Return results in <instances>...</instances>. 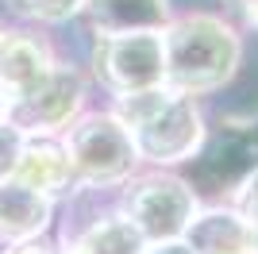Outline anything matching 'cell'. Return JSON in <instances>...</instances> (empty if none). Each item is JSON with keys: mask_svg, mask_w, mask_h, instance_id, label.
Returning <instances> with one entry per match:
<instances>
[{"mask_svg": "<svg viewBox=\"0 0 258 254\" xmlns=\"http://www.w3.org/2000/svg\"><path fill=\"white\" fill-rule=\"evenodd\" d=\"M112 116L127 127L139 158L154 162V166L189 162L205 143V119H201V108L193 104V96H181L166 85L123 93Z\"/></svg>", "mask_w": 258, "mask_h": 254, "instance_id": "6da1fadb", "label": "cell"}, {"mask_svg": "<svg viewBox=\"0 0 258 254\" xmlns=\"http://www.w3.org/2000/svg\"><path fill=\"white\" fill-rule=\"evenodd\" d=\"M162 50H166V89L197 96L231 81L243 46L220 16H185L162 35Z\"/></svg>", "mask_w": 258, "mask_h": 254, "instance_id": "7a4b0ae2", "label": "cell"}, {"mask_svg": "<svg viewBox=\"0 0 258 254\" xmlns=\"http://www.w3.org/2000/svg\"><path fill=\"white\" fill-rule=\"evenodd\" d=\"M66 154H70V166H74L77 177L100 181V185L127 177L135 169V162H139V150L131 143L127 127L108 112L81 119L66 139Z\"/></svg>", "mask_w": 258, "mask_h": 254, "instance_id": "3957f363", "label": "cell"}, {"mask_svg": "<svg viewBox=\"0 0 258 254\" xmlns=\"http://www.w3.org/2000/svg\"><path fill=\"white\" fill-rule=\"evenodd\" d=\"M97 77L123 93H143V89H158L166 85V50H162V35L154 31H127V35H100L97 50H93Z\"/></svg>", "mask_w": 258, "mask_h": 254, "instance_id": "277c9868", "label": "cell"}, {"mask_svg": "<svg viewBox=\"0 0 258 254\" xmlns=\"http://www.w3.org/2000/svg\"><path fill=\"white\" fill-rule=\"evenodd\" d=\"M123 201H127V220L143 231L147 243L181 239L189 220L197 216V193L181 177H170V173L135 181Z\"/></svg>", "mask_w": 258, "mask_h": 254, "instance_id": "5b68a950", "label": "cell"}, {"mask_svg": "<svg viewBox=\"0 0 258 254\" xmlns=\"http://www.w3.org/2000/svg\"><path fill=\"white\" fill-rule=\"evenodd\" d=\"M81 96H85L81 77L66 66H54L39 89H31L23 100L12 104V123L20 131H58L77 116Z\"/></svg>", "mask_w": 258, "mask_h": 254, "instance_id": "8992f818", "label": "cell"}, {"mask_svg": "<svg viewBox=\"0 0 258 254\" xmlns=\"http://www.w3.org/2000/svg\"><path fill=\"white\" fill-rule=\"evenodd\" d=\"M50 70L54 62H50L46 42H39L35 35H23V31L0 35V93H4L8 104L23 100L31 89H39Z\"/></svg>", "mask_w": 258, "mask_h": 254, "instance_id": "52a82bcc", "label": "cell"}, {"mask_svg": "<svg viewBox=\"0 0 258 254\" xmlns=\"http://www.w3.org/2000/svg\"><path fill=\"white\" fill-rule=\"evenodd\" d=\"M181 239L193 254H258L254 227L231 208H212L193 216Z\"/></svg>", "mask_w": 258, "mask_h": 254, "instance_id": "ba28073f", "label": "cell"}, {"mask_svg": "<svg viewBox=\"0 0 258 254\" xmlns=\"http://www.w3.org/2000/svg\"><path fill=\"white\" fill-rule=\"evenodd\" d=\"M50 223V197L20 181H0V239L27 243Z\"/></svg>", "mask_w": 258, "mask_h": 254, "instance_id": "9c48e42d", "label": "cell"}, {"mask_svg": "<svg viewBox=\"0 0 258 254\" xmlns=\"http://www.w3.org/2000/svg\"><path fill=\"white\" fill-rule=\"evenodd\" d=\"M89 23L100 35H127V31H158L170 20L166 0H85Z\"/></svg>", "mask_w": 258, "mask_h": 254, "instance_id": "30bf717a", "label": "cell"}, {"mask_svg": "<svg viewBox=\"0 0 258 254\" xmlns=\"http://www.w3.org/2000/svg\"><path fill=\"white\" fill-rule=\"evenodd\" d=\"M70 177H74L70 154H66V147L50 143V139H43V143H23L16 173H12V181H20V185L43 193V197L62 193L66 185H70Z\"/></svg>", "mask_w": 258, "mask_h": 254, "instance_id": "8fae6325", "label": "cell"}, {"mask_svg": "<svg viewBox=\"0 0 258 254\" xmlns=\"http://www.w3.org/2000/svg\"><path fill=\"white\" fill-rule=\"evenodd\" d=\"M89 254H143L147 239L127 216H112V220H97L89 227V235L81 239Z\"/></svg>", "mask_w": 258, "mask_h": 254, "instance_id": "7c38bea8", "label": "cell"}, {"mask_svg": "<svg viewBox=\"0 0 258 254\" xmlns=\"http://www.w3.org/2000/svg\"><path fill=\"white\" fill-rule=\"evenodd\" d=\"M23 16H35V20H46V23H58V20H70L74 12L85 8V0H16Z\"/></svg>", "mask_w": 258, "mask_h": 254, "instance_id": "4fadbf2b", "label": "cell"}, {"mask_svg": "<svg viewBox=\"0 0 258 254\" xmlns=\"http://www.w3.org/2000/svg\"><path fill=\"white\" fill-rule=\"evenodd\" d=\"M23 143H27V139H23L20 127L12 123V119H0V181H12Z\"/></svg>", "mask_w": 258, "mask_h": 254, "instance_id": "5bb4252c", "label": "cell"}, {"mask_svg": "<svg viewBox=\"0 0 258 254\" xmlns=\"http://www.w3.org/2000/svg\"><path fill=\"white\" fill-rule=\"evenodd\" d=\"M235 212L258 231V169H250L235 189Z\"/></svg>", "mask_w": 258, "mask_h": 254, "instance_id": "9a60e30c", "label": "cell"}, {"mask_svg": "<svg viewBox=\"0 0 258 254\" xmlns=\"http://www.w3.org/2000/svg\"><path fill=\"white\" fill-rule=\"evenodd\" d=\"M143 254H193L185 239H166V243H147Z\"/></svg>", "mask_w": 258, "mask_h": 254, "instance_id": "2e32d148", "label": "cell"}, {"mask_svg": "<svg viewBox=\"0 0 258 254\" xmlns=\"http://www.w3.org/2000/svg\"><path fill=\"white\" fill-rule=\"evenodd\" d=\"M231 4H239V8H243V16L258 27V0H231Z\"/></svg>", "mask_w": 258, "mask_h": 254, "instance_id": "e0dca14e", "label": "cell"}, {"mask_svg": "<svg viewBox=\"0 0 258 254\" xmlns=\"http://www.w3.org/2000/svg\"><path fill=\"white\" fill-rule=\"evenodd\" d=\"M12 254H54L50 246H43V243H23L20 250H12Z\"/></svg>", "mask_w": 258, "mask_h": 254, "instance_id": "ac0fdd59", "label": "cell"}, {"mask_svg": "<svg viewBox=\"0 0 258 254\" xmlns=\"http://www.w3.org/2000/svg\"><path fill=\"white\" fill-rule=\"evenodd\" d=\"M4 108H8V100H4V93H0V116H4Z\"/></svg>", "mask_w": 258, "mask_h": 254, "instance_id": "d6986e66", "label": "cell"}, {"mask_svg": "<svg viewBox=\"0 0 258 254\" xmlns=\"http://www.w3.org/2000/svg\"><path fill=\"white\" fill-rule=\"evenodd\" d=\"M70 254H89V250H85V246H74V250H70Z\"/></svg>", "mask_w": 258, "mask_h": 254, "instance_id": "ffe728a7", "label": "cell"}, {"mask_svg": "<svg viewBox=\"0 0 258 254\" xmlns=\"http://www.w3.org/2000/svg\"><path fill=\"white\" fill-rule=\"evenodd\" d=\"M0 35H4V31H0Z\"/></svg>", "mask_w": 258, "mask_h": 254, "instance_id": "44dd1931", "label": "cell"}]
</instances>
